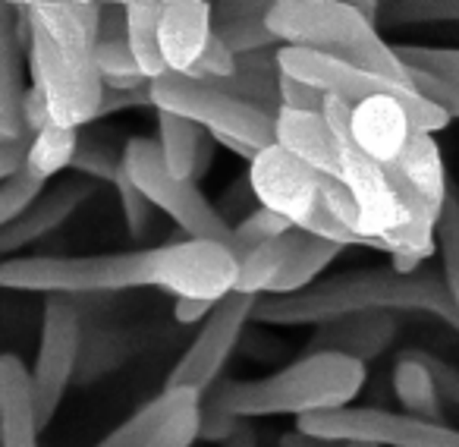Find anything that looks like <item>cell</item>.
Wrapping results in <instances>:
<instances>
[{"mask_svg": "<svg viewBox=\"0 0 459 447\" xmlns=\"http://www.w3.org/2000/svg\"><path fill=\"white\" fill-rule=\"evenodd\" d=\"M126 359V346L117 334H95L89 344H82V359H79V381H91L98 375H108L110 369Z\"/></svg>", "mask_w": 459, "mask_h": 447, "instance_id": "obj_38", "label": "cell"}, {"mask_svg": "<svg viewBox=\"0 0 459 447\" xmlns=\"http://www.w3.org/2000/svg\"><path fill=\"white\" fill-rule=\"evenodd\" d=\"M39 403H35L32 372L20 356H0V444L39 447Z\"/></svg>", "mask_w": 459, "mask_h": 447, "instance_id": "obj_18", "label": "cell"}, {"mask_svg": "<svg viewBox=\"0 0 459 447\" xmlns=\"http://www.w3.org/2000/svg\"><path fill=\"white\" fill-rule=\"evenodd\" d=\"M325 117L331 123L333 136L340 142V158H343V183L350 186L352 198L359 205V231L365 240L377 243L390 256L387 237L400 231V224L406 221V208L396 192L394 164H381V161L368 158L352 139V104L340 101V98L327 95Z\"/></svg>", "mask_w": 459, "mask_h": 447, "instance_id": "obj_7", "label": "cell"}, {"mask_svg": "<svg viewBox=\"0 0 459 447\" xmlns=\"http://www.w3.org/2000/svg\"><path fill=\"white\" fill-rule=\"evenodd\" d=\"M22 10L32 26L29 73L51 104V120L66 129L95 123L108 92L95 60L101 4L26 0Z\"/></svg>", "mask_w": 459, "mask_h": 447, "instance_id": "obj_1", "label": "cell"}, {"mask_svg": "<svg viewBox=\"0 0 459 447\" xmlns=\"http://www.w3.org/2000/svg\"><path fill=\"white\" fill-rule=\"evenodd\" d=\"M277 145L302 158L306 164H312L325 177L343 180L340 142L325 114H299V110L283 108L277 114Z\"/></svg>", "mask_w": 459, "mask_h": 447, "instance_id": "obj_19", "label": "cell"}, {"mask_svg": "<svg viewBox=\"0 0 459 447\" xmlns=\"http://www.w3.org/2000/svg\"><path fill=\"white\" fill-rule=\"evenodd\" d=\"M129 35V7L126 4H101V29L98 41H120Z\"/></svg>", "mask_w": 459, "mask_h": 447, "instance_id": "obj_48", "label": "cell"}, {"mask_svg": "<svg viewBox=\"0 0 459 447\" xmlns=\"http://www.w3.org/2000/svg\"><path fill=\"white\" fill-rule=\"evenodd\" d=\"M214 145H217V142L211 139V133H208V136H204V142H202V148H198L195 171H192V183H198V180L211 171V161H214Z\"/></svg>", "mask_w": 459, "mask_h": 447, "instance_id": "obj_51", "label": "cell"}, {"mask_svg": "<svg viewBox=\"0 0 459 447\" xmlns=\"http://www.w3.org/2000/svg\"><path fill=\"white\" fill-rule=\"evenodd\" d=\"M394 394L409 416L425 419V422H437L440 425V413H444V409H440L437 384H434L431 372H428L419 359L406 356V353H400V359H396V365H394Z\"/></svg>", "mask_w": 459, "mask_h": 447, "instance_id": "obj_26", "label": "cell"}, {"mask_svg": "<svg viewBox=\"0 0 459 447\" xmlns=\"http://www.w3.org/2000/svg\"><path fill=\"white\" fill-rule=\"evenodd\" d=\"M396 57L406 70L428 73L444 83L459 85V48H437V45H394Z\"/></svg>", "mask_w": 459, "mask_h": 447, "instance_id": "obj_34", "label": "cell"}, {"mask_svg": "<svg viewBox=\"0 0 459 447\" xmlns=\"http://www.w3.org/2000/svg\"><path fill=\"white\" fill-rule=\"evenodd\" d=\"M409 79H412V89L419 92L425 101L440 108L450 120H459V85L456 83H444V79L428 76V73H415V70H409Z\"/></svg>", "mask_w": 459, "mask_h": 447, "instance_id": "obj_42", "label": "cell"}, {"mask_svg": "<svg viewBox=\"0 0 459 447\" xmlns=\"http://www.w3.org/2000/svg\"><path fill=\"white\" fill-rule=\"evenodd\" d=\"M281 98H283V108L287 110H299V114H325L327 108V95L321 89L308 83H299V79L281 76Z\"/></svg>", "mask_w": 459, "mask_h": 447, "instance_id": "obj_43", "label": "cell"}, {"mask_svg": "<svg viewBox=\"0 0 459 447\" xmlns=\"http://www.w3.org/2000/svg\"><path fill=\"white\" fill-rule=\"evenodd\" d=\"M217 309V302L211 300H177L173 302V319L179 321V325H195V321H208L211 312Z\"/></svg>", "mask_w": 459, "mask_h": 447, "instance_id": "obj_49", "label": "cell"}, {"mask_svg": "<svg viewBox=\"0 0 459 447\" xmlns=\"http://www.w3.org/2000/svg\"><path fill=\"white\" fill-rule=\"evenodd\" d=\"M302 237H306V231H290L283 233V237L271 240V243L258 246V250H252L249 256L243 259V265H239V281H237V294H246V296H268L271 287H274L277 275L283 271V265L290 262V256L296 252V246L302 243Z\"/></svg>", "mask_w": 459, "mask_h": 447, "instance_id": "obj_23", "label": "cell"}, {"mask_svg": "<svg viewBox=\"0 0 459 447\" xmlns=\"http://www.w3.org/2000/svg\"><path fill=\"white\" fill-rule=\"evenodd\" d=\"M22 123H26V129H32L35 136L54 123L51 120V104H48L45 92H41L39 85H29L26 101H22Z\"/></svg>", "mask_w": 459, "mask_h": 447, "instance_id": "obj_46", "label": "cell"}, {"mask_svg": "<svg viewBox=\"0 0 459 447\" xmlns=\"http://www.w3.org/2000/svg\"><path fill=\"white\" fill-rule=\"evenodd\" d=\"M249 183L258 205L274 215L287 217L296 231H306L312 237L331 240V243L365 246L375 250L365 237H359L352 227H346L331 211L325 198V173H318L312 164L290 154L287 148L271 145L249 164Z\"/></svg>", "mask_w": 459, "mask_h": 447, "instance_id": "obj_5", "label": "cell"}, {"mask_svg": "<svg viewBox=\"0 0 459 447\" xmlns=\"http://www.w3.org/2000/svg\"><path fill=\"white\" fill-rule=\"evenodd\" d=\"M129 48L139 60L142 73L148 79L167 76V60L160 51V16H164V0H129Z\"/></svg>", "mask_w": 459, "mask_h": 447, "instance_id": "obj_24", "label": "cell"}, {"mask_svg": "<svg viewBox=\"0 0 459 447\" xmlns=\"http://www.w3.org/2000/svg\"><path fill=\"white\" fill-rule=\"evenodd\" d=\"M202 438V394L186 390L179 407L158 425L145 447H192Z\"/></svg>", "mask_w": 459, "mask_h": 447, "instance_id": "obj_31", "label": "cell"}, {"mask_svg": "<svg viewBox=\"0 0 459 447\" xmlns=\"http://www.w3.org/2000/svg\"><path fill=\"white\" fill-rule=\"evenodd\" d=\"M214 35V4L208 0H167L160 16V51L167 70L189 76Z\"/></svg>", "mask_w": 459, "mask_h": 447, "instance_id": "obj_16", "label": "cell"}, {"mask_svg": "<svg viewBox=\"0 0 459 447\" xmlns=\"http://www.w3.org/2000/svg\"><path fill=\"white\" fill-rule=\"evenodd\" d=\"M126 171L133 183L145 192L154 208L164 211L186 233V240H214L233 246V227L221 217L217 205L204 198V192L189 180H179L167 171L164 152L158 139L135 136L126 142Z\"/></svg>", "mask_w": 459, "mask_h": 447, "instance_id": "obj_8", "label": "cell"}, {"mask_svg": "<svg viewBox=\"0 0 459 447\" xmlns=\"http://www.w3.org/2000/svg\"><path fill=\"white\" fill-rule=\"evenodd\" d=\"M290 231H293V224H290L287 217L274 215V211L258 205L246 221H239L237 227H233V252H237L239 262H243L252 250H258V246L271 243V240L283 237V233H290Z\"/></svg>", "mask_w": 459, "mask_h": 447, "instance_id": "obj_35", "label": "cell"}, {"mask_svg": "<svg viewBox=\"0 0 459 447\" xmlns=\"http://www.w3.org/2000/svg\"><path fill=\"white\" fill-rule=\"evenodd\" d=\"M221 447H258V434H255V428H252L249 422H246V425L239 428V432L233 434V438H230L227 444H221Z\"/></svg>", "mask_w": 459, "mask_h": 447, "instance_id": "obj_52", "label": "cell"}, {"mask_svg": "<svg viewBox=\"0 0 459 447\" xmlns=\"http://www.w3.org/2000/svg\"><path fill=\"white\" fill-rule=\"evenodd\" d=\"M126 108H154L152 85H145V89H135V92H117V89L104 92L101 117L117 114V110H126ZM101 117H98V120H101Z\"/></svg>", "mask_w": 459, "mask_h": 447, "instance_id": "obj_47", "label": "cell"}, {"mask_svg": "<svg viewBox=\"0 0 459 447\" xmlns=\"http://www.w3.org/2000/svg\"><path fill=\"white\" fill-rule=\"evenodd\" d=\"M95 60H98V70H101L104 83H110V79H148L145 73H142L139 60H135V54L126 39L98 41Z\"/></svg>", "mask_w": 459, "mask_h": 447, "instance_id": "obj_40", "label": "cell"}, {"mask_svg": "<svg viewBox=\"0 0 459 447\" xmlns=\"http://www.w3.org/2000/svg\"><path fill=\"white\" fill-rule=\"evenodd\" d=\"M98 186L101 183H95V180H89V177H73V180H66V183L54 186L51 192H45L20 221L0 227V256L10 259L13 252L26 250L29 243H35V240L48 237V233H54L57 227H64V224L95 196Z\"/></svg>", "mask_w": 459, "mask_h": 447, "instance_id": "obj_14", "label": "cell"}, {"mask_svg": "<svg viewBox=\"0 0 459 447\" xmlns=\"http://www.w3.org/2000/svg\"><path fill=\"white\" fill-rule=\"evenodd\" d=\"M381 20L387 26L396 22H459V0H403V4H381Z\"/></svg>", "mask_w": 459, "mask_h": 447, "instance_id": "obj_36", "label": "cell"}, {"mask_svg": "<svg viewBox=\"0 0 459 447\" xmlns=\"http://www.w3.org/2000/svg\"><path fill=\"white\" fill-rule=\"evenodd\" d=\"M365 372L362 363L337 353H306L290 363L287 369L274 372L258 381L230 384V413L239 419L258 416H315L346 409L362 390Z\"/></svg>", "mask_w": 459, "mask_h": 447, "instance_id": "obj_4", "label": "cell"}, {"mask_svg": "<svg viewBox=\"0 0 459 447\" xmlns=\"http://www.w3.org/2000/svg\"><path fill=\"white\" fill-rule=\"evenodd\" d=\"M346 447H377V444H368V441H350Z\"/></svg>", "mask_w": 459, "mask_h": 447, "instance_id": "obj_53", "label": "cell"}, {"mask_svg": "<svg viewBox=\"0 0 459 447\" xmlns=\"http://www.w3.org/2000/svg\"><path fill=\"white\" fill-rule=\"evenodd\" d=\"M0 287L32 290L45 296H95L117 290L152 287V252H117V256H35L7 259L0 265Z\"/></svg>", "mask_w": 459, "mask_h": 447, "instance_id": "obj_6", "label": "cell"}, {"mask_svg": "<svg viewBox=\"0 0 459 447\" xmlns=\"http://www.w3.org/2000/svg\"><path fill=\"white\" fill-rule=\"evenodd\" d=\"M296 428L315 438L340 441H368L377 447H459V432L446 428L444 422H425L409 413H390V409L359 407V409H333V413H315L296 419Z\"/></svg>", "mask_w": 459, "mask_h": 447, "instance_id": "obj_11", "label": "cell"}, {"mask_svg": "<svg viewBox=\"0 0 459 447\" xmlns=\"http://www.w3.org/2000/svg\"><path fill=\"white\" fill-rule=\"evenodd\" d=\"M352 139L362 148L368 158L381 161V164H396L406 154L409 139H412V123L403 108V101L396 98H371L352 108Z\"/></svg>", "mask_w": 459, "mask_h": 447, "instance_id": "obj_17", "label": "cell"}, {"mask_svg": "<svg viewBox=\"0 0 459 447\" xmlns=\"http://www.w3.org/2000/svg\"><path fill=\"white\" fill-rule=\"evenodd\" d=\"M233 73H237V54L230 51L217 35H211L208 48H204L202 60L192 66L189 79H195V83H214V79H230Z\"/></svg>", "mask_w": 459, "mask_h": 447, "instance_id": "obj_41", "label": "cell"}, {"mask_svg": "<svg viewBox=\"0 0 459 447\" xmlns=\"http://www.w3.org/2000/svg\"><path fill=\"white\" fill-rule=\"evenodd\" d=\"M394 337L396 315L375 309V312L343 315V319L318 325L312 337H308L306 353H337V356H350L365 365L381 356Z\"/></svg>", "mask_w": 459, "mask_h": 447, "instance_id": "obj_15", "label": "cell"}, {"mask_svg": "<svg viewBox=\"0 0 459 447\" xmlns=\"http://www.w3.org/2000/svg\"><path fill=\"white\" fill-rule=\"evenodd\" d=\"M268 26L283 48L325 54L356 70L375 73L390 83L412 85L409 70L396 57L394 45L381 39L356 4L343 0H271Z\"/></svg>", "mask_w": 459, "mask_h": 447, "instance_id": "obj_3", "label": "cell"}, {"mask_svg": "<svg viewBox=\"0 0 459 447\" xmlns=\"http://www.w3.org/2000/svg\"><path fill=\"white\" fill-rule=\"evenodd\" d=\"M114 189H117V196H120V211H123V221H126L129 237L142 240L148 233V227H152L154 205L148 202L145 192L133 183V177H129V171H126V161H123V171H120V177H117Z\"/></svg>", "mask_w": 459, "mask_h": 447, "instance_id": "obj_39", "label": "cell"}, {"mask_svg": "<svg viewBox=\"0 0 459 447\" xmlns=\"http://www.w3.org/2000/svg\"><path fill=\"white\" fill-rule=\"evenodd\" d=\"M268 13H271V4H264V0H252V4H239V0L214 4V35L237 57L271 51L277 45V35L268 26Z\"/></svg>", "mask_w": 459, "mask_h": 447, "instance_id": "obj_22", "label": "cell"}, {"mask_svg": "<svg viewBox=\"0 0 459 447\" xmlns=\"http://www.w3.org/2000/svg\"><path fill=\"white\" fill-rule=\"evenodd\" d=\"M343 252L340 243H331V240H321L306 233L302 243L296 246V252L290 256V262L283 265V271L277 275L274 287H271L268 296H296L306 294L308 287H315L318 275L333 262V259Z\"/></svg>", "mask_w": 459, "mask_h": 447, "instance_id": "obj_25", "label": "cell"}, {"mask_svg": "<svg viewBox=\"0 0 459 447\" xmlns=\"http://www.w3.org/2000/svg\"><path fill=\"white\" fill-rule=\"evenodd\" d=\"M255 306H258V296H246V294H230L227 300L217 302V309L202 325V331L192 340V346L170 369L164 388L195 390V394H204V390L214 388L221 381V372L227 365V359L237 350L246 325L255 315Z\"/></svg>", "mask_w": 459, "mask_h": 447, "instance_id": "obj_13", "label": "cell"}, {"mask_svg": "<svg viewBox=\"0 0 459 447\" xmlns=\"http://www.w3.org/2000/svg\"><path fill=\"white\" fill-rule=\"evenodd\" d=\"M281 60L277 51H258V54H246L237 57V73L230 79H214V83H204L211 89H221L223 95L239 98L243 104L264 110L268 117H274L283 110V98H281Z\"/></svg>", "mask_w": 459, "mask_h": 447, "instance_id": "obj_21", "label": "cell"}, {"mask_svg": "<svg viewBox=\"0 0 459 447\" xmlns=\"http://www.w3.org/2000/svg\"><path fill=\"white\" fill-rule=\"evenodd\" d=\"M428 312L444 325L459 331V309L453 302L444 275L419 271V275H396L394 268H362L346 271L331 281H321L296 296H262L252 321L274 328L327 325L333 319L356 312Z\"/></svg>", "mask_w": 459, "mask_h": 447, "instance_id": "obj_2", "label": "cell"}, {"mask_svg": "<svg viewBox=\"0 0 459 447\" xmlns=\"http://www.w3.org/2000/svg\"><path fill=\"white\" fill-rule=\"evenodd\" d=\"M82 133L79 129H66L51 123L48 129H41L32 142V152H29V164L26 171L35 173L39 180H51L57 177L64 167H73V158H76V148Z\"/></svg>", "mask_w": 459, "mask_h": 447, "instance_id": "obj_29", "label": "cell"}, {"mask_svg": "<svg viewBox=\"0 0 459 447\" xmlns=\"http://www.w3.org/2000/svg\"><path fill=\"white\" fill-rule=\"evenodd\" d=\"M183 397H186V390H167L164 388L154 400L142 403V407L135 409L126 422H120V425H117L114 432H110L108 438L95 447H145L148 438H152V434L158 432L160 422H164L167 416L179 407Z\"/></svg>", "mask_w": 459, "mask_h": 447, "instance_id": "obj_28", "label": "cell"}, {"mask_svg": "<svg viewBox=\"0 0 459 447\" xmlns=\"http://www.w3.org/2000/svg\"><path fill=\"white\" fill-rule=\"evenodd\" d=\"M403 353H406V356H412V359H419V363L431 372L440 397L459 407V369H456V365L444 363L440 356H434V353H428V350H419V346H412V350H403Z\"/></svg>", "mask_w": 459, "mask_h": 447, "instance_id": "obj_44", "label": "cell"}, {"mask_svg": "<svg viewBox=\"0 0 459 447\" xmlns=\"http://www.w3.org/2000/svg\"><path fill=\"white\" fill-rule=\"evenodd\" d=\"M26 48L16 41V4H0V139L26 133L22 101H26V76L22 60Z\"/></svg>", "mask_w": 459, "mask_h": 447, "instance_id": "obj_20", "label": "cell"}, {"mask_svg": "<svg viewBox=\"0 0 459 447\" xmlns=\"http://www.w3.org/2000/svg\"><path fill=\"white\" fill-rule=\"evenodd\" d=\"M437 252H440V268H444V284L459 309V192L456 189L446 196L444 215H440Z\"/></svg>", "mask_w": 459, "mask_h": 447, "instance_id": "obj_33", "label": "cell"}, {"mask_svg": "<svg viewBox=\"0 0 459 447\" xmlns=\"http://www.w3.org/2000/svg\"><path fill=\"white\" fill-rule=\"evenodd\" d=\"M277 447H346V444L327 441V438H315V434H306V432H299V428H293V432H283L281 438H277Z\"/></svg>", "mask_w": 459, "mask_h": 447, "instance_id": "obj_50", "label": "cell"}, {"mask_svg": "<svg viewBox=\"0 0 459 447\" xmlns=\"http://www.w3.org/2000/svg\"><path fill=\"white\" fill-rule=\"evenodd\" d=\"M32 142H35L32 129H26L20 136H10V139H0V183L26 171Z\"/></svg>", "mask_w": 459, "mask_h": 447, "instance_id": "obj_45", "label": "cell"}, {"mask_svg": "<svg viewBox=\"0 0 459 447\" xmlns=\"http://www.w3.org/2000/svg\"><path fill=\"white\" fill-rule=\"evenodd\" d=\"M204 136L208 133L198 123L170 114V110H158V142H160V152H164L167 171L173 177L192 183V171H195V158Z\"/></svg>", "mask_w": 459, "mask_h": 447, "instance_id": "obj_27", "label": "cell"}, {"mask_svg": "<svg viewBox=\"0 0 459 447\" xmlns=\"http://www.w3.org/2000/svg\"><path fill=\"white\" fill-rule=\"evenodd\" d=\"M148 252H152V287L170 294L173 300L221 302L230 294H237L243 262L233 246L214 240H177Z\"/></svg>", "mask_w": 459, "mask_h": 447, "instance_id": "obj_10", "label": "cell"}, {"mask_svg": "<svg viewBox=\"0 0 459 447\" xmlns=\"http://www.w3.org/2000/svg\"><path fill=\"white\" fill-rule=\"evenodd\" d=\"M82 359V312L76 296H48L41 312L39 356H35L32 384L39 403L41 428L51 425L54 413L64 403L73 375Z\"/></svg>", "mask_w": 459, "mask_h": 447, "instance_id": "obj_12", "label": "cell"}, {"mask_svg": "<svg viewBox=\"0 0 459 447\" xmlns=\"http://www.w3.org/2000/svg\"><path fill=\"white\" fill-rule=\"evenodd\" d=\"M41 196H45V180H39L35 173L22 171L4 180V186H0V227L20 221Z\"/></svg>", "mask_w": 459, "mask_h": 447, "instance_id": "obj_37", "label": "cell"}, {"mask_svg": "<svg viewBox=\"0 0 459 447\" xmlns=\"http://www.w3.org/2000/svg\"><path fill=\"white\" fill-rule=\"evenodd\" d=\"M152 95L154 110H170L177 117H186L211 136H230V139L246 142L258 152L277 145L274 117L252 108V104H243L239 98L223 95L221 89H211V85L195 83L189 76L167 73V76L152 83Z\"/></svg>", "mask_w": 459, "mask_h": 447, "instance_id": "obj_9", "label": "cell"}, {"mask_svg": "<svg viewBox=\"0 0 459 447\" xmlns=\"http://www.w3.org/2000/svg\"><path fill=\"white\" fill-rule=\"evenodd\" d=\"M123 161H126V145L120 148L108 136L82 133L76 158H73V171L95 180V183H117V177L123 171Z\"/></svg>", "mask_w": 459, "mask_h": 447, "instance_id": "obj_30", "label": "cell"}, {"mask_svg": "<svg viewBox=\"0 0 459 447\" xmlns=\"http://www.w3.org/2000/svg\"><path fill=\"white\" fill-rule=\"evenodd\" d=\"M230 384L233 381H217L211 390L202 394V441L211 444H227L239 428L249 419H239V416L230 413Z\"/></svg>", "mask_w": 459, "mask_h": 447, "instance_id": "obj_32", "label": "cell"}]
</instances>
